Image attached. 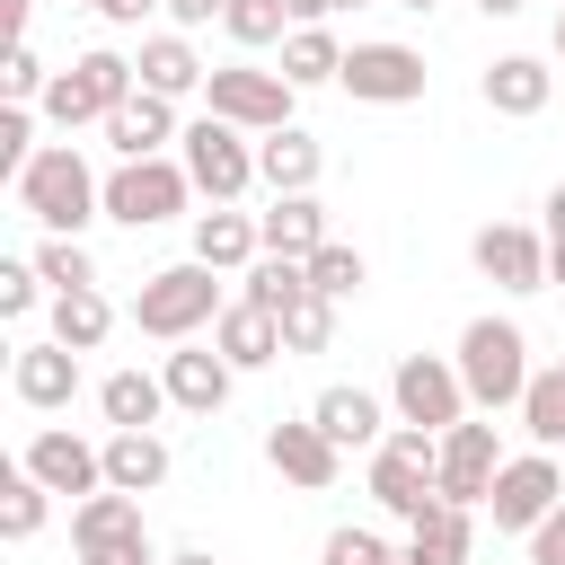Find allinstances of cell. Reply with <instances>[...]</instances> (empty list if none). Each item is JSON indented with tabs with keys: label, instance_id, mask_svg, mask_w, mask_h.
I'll return each mask as SVG.
<instances>
[{
	"label": "cell",
	"instance_id": "obj_1",
	"mask_svg": "<svg viewBox=\"0 0 565 565\" xmlns=\"http://www.w3.org/2000/svg\"><path fill=\"white\" fill-rule=\"evenodd\" d=\"M18 212L44 221L53 238H79V230L106 212V177H88V159H79L71 141H53V150H35V159L18 168Z\"/></svg>",
	"mask_w": 565,
	"mask_h": 565
},
{
	"label": "cell",
	"instance_id": "obj_2",
	"mask_svg": "<svg viewBox=\"0 0 565 565\" xmlns=\"http://www.w3.org/2000/svg\"><path fill=\"white\" fill-rule=\"evenodd\" d=\"M230 300H221V265H203V256H185V265H159L141 291H132V327L141 335H159V344H185L194 327H212Z\"/></svg>",
	"mask_w": 565,
	"mask_h": 565
},
{
	"label": "cell",
	"instance_id": "obj_3",
	"mask_svg": "<svg viewBox=\"0 0 565 565\" xmlns=\"http://www.w3.org/2000/svg\"><path fill=\"white\" fill-rule=\"evenodd\" d=\"M459 380H468V406H486V415L521 406V388H530V335H521L512 318H468V335H459Z\"/></svg>",
	"mask_w": 565,
	"mask_h": 565
},
{
	"label": "cell",
	"instance_id": "obj_4",
	"mask_svg": "<svg viewBox=\"0 0 565 565\" xmlns=\"http://www.w3.org/2000/svg\"><path fill=\"white\" fill-rule=\"evenodd\" d=\"M441 433H424V424H406V433H388L380 450H371V503L380 512H397V521H415L441 486Z\"/></svg>",
	"mask_w": 565,
	"mask_h": 565
},
{
	"label": "cell",
	"instance_id": "obj_5",
	"mask_svg": "<svg viewBox=\"0 0 565 565\" xmlns=\"http://www.w3.org/2000/svg\"><path fill=\"white\" fill-rule=\"evenodd\" d=\"M132 79H141V71H132L124 53H106V44H97V53H79L71 71H53V88H44L35 106H44L62 132H71V124H106V115L132 97Z\"/></svg>",
	"mask_w": 565,
	"mask_h": 565
},
{
	"label": "cell",
	"instance_id": "obj_6",
	"mask_svg": "<svg viewBox=\"0 0 565 565\" xmlns=\"http://www.w3.org/2000/svg\"><path fill=\"white\" fill-rule=\"evenodd\" d=\"M185 194H194L185 159H115V177H106V221L150 230V221H177Z\"/></svg>",
	"mask_w": 565,
	"mask_h": 565
},
{
	"label": "cell",
	"instance_id": "obj_7",
	"mask_svg": "<svg viewBox=\"0 0 565 565\" xmlns=\"http://www.w3.org/2000/svg\"><path fill=\"white\" fill-rule=\"evenodd\" d=\"M177 141H185V177H194V194H212V203H238V194L256 185V141H247L238 124L203 115V124H185Z\"/></svg>",
	"mask_w": 565,
	"mask_h": 565
},
{
	"label": "cell",
	"instance_id": "obj_8",
	"mask_svg": "<svg viewBox=\"0 0 565 565\" xmlns=\"http://www.w3.org/2000/svg\"><path fill=\"white\" fill-rule=\"evenodd\" d=\"M335 88L353 97V106H415L424 97V53L415 44H353L344 53V71H335Z\"/></svg>",
	"mask_w": 565,
	"mask_h": 565
},
{
	"label": "cell",
	"instance_id": "obj_9",
	"mask_svg": "<svg viewBox=\"0 0 565 565\" xmlns=\"http://www.w3.org/2000/svg\"><path fill=\"white\" fill-rule=\"evenodd\" d=\"M203 97H212V115H221V124H238V132H282L300 88H291L282 71H247V62H230V71H212V79H203Z\"/></svg>",
	"mask_w": 565,
	"mask_h": 565
},
{
	"label": "cell",
	"instance_id": "obj_10",
	"mask_svg": "<svg viewBox=\"0 0 565 565\" xmlns=\"http://www.w3.org/2000/svg\"><path fill=\"white\" fill-rule=\"evenodd\" d=\"M388 397H397V424H424V433H450V424L468 415L459 362H433V353H406L397 380H388Z\"/></svg>",
	"mask_w": 565,
	"mask_h": 565
},
{
	"label": "cell",
	"instance_id": "obj_11",
	"mask_svg": "<svg viewBox=\"0 0 565 565\" xmlns=\"http://www.w3.org/2000/svg\"><path fill=\"white\" fill-rule=\"evenodd\" d=\"M556 503H565V477H556V459H547V450H521V459H503V468H494V494H486L494 530H539Z\"/></svg>",
	"mask_w": 565,
	"mask_h": 565
},
{
	"label": "cell",
	"instance_id": "obj_12",
	"mask_svg": "<svg viewBox=\"0 0 565 565\" xmlns=\"http://www.w3.org/2000/svg\"><path fill=\"white\" fill-rule=\"evenodd\" d=\"M71 547H79V565H97V556H141V547H150L141 494H115V486L79 494V503H71Z\"/></svg>",
	"mask_w": 565,
	"mask_h": 565
},
{
	"label": "cell",
	"instance_id": "obj_13",
	"mask_svg": "<svg viewBox=\"0 0 565 565\" xmlns=\"http://www.w3.org/2000/svg\"><path fill=\"white\" fill-rule=\"evenodd\" d=\"M494 468H503L494 424H468V415H459V424L441 433V477H433V486H441V503H468V512H477V503L494 494Z\"/></svg>",
	"mask_w": 565,
	"mask_h": 565
},
{
	"label": "cell",
	"instance_id": "obj_14",
	"mask_svg": "<svg viewBox=\"0 0 565 565\" xmlns=\"http://www.w3.org/2000/svg\"><path fill=\"white\" fill-rule=\"evenodd\" d=\"M468 256H477V274L503 282V291H547V238L521 230V221H486V230L468 238Z\"/></svg>",
	"mask_w": 565,
	"mask_h": 565
},
{
	"label": "cell",
	"instance_id": "obj_15",
	"mask_svg": "<svg viewBox=\"0 0 565 565\" xmlns=\"http://www.w3.org/2000/svg\"><path fill=\"white\" fill-rule=\"evenodd\" d=\"M18 468H26V477H44L53 494H97V486H106V441H79V433L44 424V433L18 450Z\"/></svg>",
	"mask_w": 565,
	"mask_h": 565
},
{
	"label": "cell",
	"instance_id": "obj_16",
	"mask_svg": "<svg viewBox=\"0 0 565 565\" xmlns=\"http://www.w3.org/2000/svg\"><path fill=\"white\" fill-rule=\"evenodd\" d=\"M265 459H274V477L300 486V494H327V486L344 477V450L327 441L318 415H309V424H274V433H265Z\"/></svg>",
	"mask_w": 565,
	"mask_h": 565
},
{
	"label": "cell",
	"instance_id": "obj_17",
	"mask_svg": "<svg viewBox=\"0 0 565 565\" xmlns=\"http://www.w3.org/2000/svg\"><path fill=\"white\" fill-rule=\"evenodd\" d=\"M9 388H18V406L53 415V406H71V397H79V353H71L62 335H44V344H18V362H9Z\"/></svg>",
	"mask_w": 565,
	"mask_h": 565
},
{
	"label": "cell",
	"instance_id": "obj_18",
	"mask_svg": "<svg viewBox=\"0 0 565 565\" xmlns=\"http://www.w3.org/2000/svg\"><path fill=\"white\" fill-rule=\"evenodd\" d=\"M168 397L185 406V415H221L230 406V388H238V362L221 353V344H185V353H168Z\"/></svg>",
	"mask_w": 565,
	"mask_h": 565
},
{
	"label": "cell",
	"instance_id": "obj_19",
	"mask_svg": "<svg viewBox=\"0 0 565 565\" xmlns=\"http://www.w3.org/2000/svg\"><path fill=\"white\" fill-rule=\"evenodd\" d=\"M468 547H477V521H468V503H424L415 521H406V547H397V565H468Z\"/></svg>",
	"mask_w": 565,
	"mask_h": 565
},
{
	"label": "cell",
	"instance_id": "obj_20",
	"mask_svg": "<svg viewBox=\"0 0 565 565\" xmlns=\"http://www.w3.org/2000/svg\"><path fill=\"white\" fill-rule=\"evenodd\" d=\"M547 97H556V71H547L539 53H494V62H486V106H494V115L530 124V115H547Z\"/></svg>",
	"mask_w": 565,
	"mask_h": 565
},
{
	"label": "cell",
	"instance_id": "obj_21",
	"mask_svg": "<svg viewBox=\"0 0 565 565\" xmlns=\"http://www.w3.org/2000/svg\"><path fill=\"white\" fill-rule=\"evenodd\" d=\"M159 141H177V97L132 88V97L106 115V150H115V159H159Z\"/></svg>",
	"mask_w": 565,
	"mask_h": 565
},
{
	"label": "cell",
	"instance_id": "obj_22",
	"mask_svg": "<svg viewBox=\"0 0 565 565\" xmlns=\"http://www.w3.org/2000/svg\"><path fill=\"white\" fill-rule=\"evenodd\" d=\"M318 168H327V150H318L300 124L256 132V185H274V194H309V185H318Z\"/></svg>",
	"mask_w": 565,
	"mask_h": 565
},
{
	"label": "cell",
	"instance_id": "obj_23",
	"mask_svg": "<svg viewBox=\"0 0 565 565\" xmlns=\"http://www.w3.org/2000/svg\"><path fill=\"white\" fill-rule=\"evenodd\" d=\"M256 238H265V256H318L327 247V203L318 194H274V212H256Z\"/></svg>",
	"mask_w": 565,
	"mask_h": 565
},
{
	"label": "cell",
	"instance_id": "obj_24",
	"mask_svg": "<svg viewBox=\"0 0 565 565\" xmlns=\"http://www.w3.org/2000/svg\"><path fill=\"white\" fill-rule=\"evenodd\" d=\"M212 344H221L238 371H265V362H282V318L256 309V300H230V309L212 318Z\"/></svg>",
	"mask_w": 565,
	"mask_h": 565
},
{
	"label": "cell",
	"instance_id": "obj_25",
	"mask_svg": "<svg viewBox=\"0 0 565 565\" xmlns=\"http://www.w3.org/2000/svg\"><path fill=\"white\" fill-rule=\"evenodd\" d=\"M194 256H203V265H221V274H247V265L265 256V238H256V221H247V212L212 203V212H194Z\"/></svg>",
	"mask_w": 565,
	"mask_h": 565
},
{
	"label": "cell",
	"instance_id": "obj_26",
	"mask_svg": "<svg viewBox=\"0 0 565 565\" xmlns=\"http://www.w3.org/2000/svg\"><path fill=\"white\" fill-rule=\"evenodd\" d=\"M318 424H327V441L335 450H380L388 433H380V397L371 388H318V406H309Z\"/></svg>",
	"mask_w": 565,
	"mask_h": 565
},
{
	"label": "cell",
	"instance_id": "obj_27",
	"mask_svg": "<svg viewBox=\"0 0 565 565\" xmlns=\"http://www.w3.org/2000/svg\"><path fill=\"white\" fill-rule=\"evenodd\" d=\"M106 486L115 494H159L168 486V441L159 433H106Z\"/></svg>",
	"mask_w": 565,
	"mask_h": 565
},
{
	"label": "cell",
	"instance_id": "obj_28",
	"mask_svg": "<svg viewBox=\"0 0 565 565\" xmlns=\"http://www.w3.org/2000/svg\"><path fill=\"white\" fill-rule=\"evenodd\" d=\"M97 406H106V424H115V433H150V424H159V406H177V397H168V380H150V371H106Z\"/></svg>",
	"mask_w": 565,
	"mask_h": 565
},
{
	"label": "cell",
	"instance_id": "obj_29",
	"mask_svg": "<svg viewBox=\"0 0 565 565\" xmlns=\"http://www.w3.org/2000/svg\"><path fill=\"white\" fill-rule=\"evenodd\" d=\"M132 71H141V88H159V97H185V88H203V79H212V71L194 62V44H185V35H150Z\"/></svg>",
	"mask_w": 565,
	"mask_h": 565
},
{
	"label": "cell",
	"instance_id": "obj_30",
	"mask_svg": "<svg viewBox=\"0 0 565 565\" xmlns=\"http://www.w3.org/2000/svg\"><path fill=\"white\" fill-rule=\"evenodd\" d=\"M53 335L71 344V353H97L106 335H115V309H106V291L88 282V291H53Z\"/></svg>",
	"mask_w": 565,
	"mask_h": 565
},
{
	"label": "cell",
	"instance_id": "obj_31",
	"mask_svg": "<svg viewBox=\"0 0 565 565\" xmlns=\"http://www.w3.org/2000/svg\"><path fill=\"white\" fill-rule=\"evenodd\" d=\"M521 433H530L539 450H556V441H565V362L530 371V388H521Z\"/></svg>",
	"mask_w": 565,
	"mask_h": 565
},
{
	"label": "cell",
	"instance_id": "obj_32",
	"mask_svg": "<svg viewBox=\"0 0 565 565\" xmlns=\"http://www.w3.org/2000/svg\"><path fill=\"white\" fill-rule=\"evenodd\" d=\"M344 71V44L327 35V26H291L282 35V79L291 88H318V79H335Z\"/></svg>",
	"mask_w": 565,
	"mask_h": 565
},
{
	"label": "cell",
	"instance_id": "obj_33",
	"mask_svg": "<svg viewBox=\"0 0 565 565\" xmlns=\"http://www.w3.org/2000/svg\"><path fill=\"white\" fill-rule=\"evenodd\" d=\"M44 512H53V486L44 477H26V468H9V486H0V539H35L44 530Z\"/></svg>",
	"mask_w": 565,
	"mask_h": 565
},
{
	"label": "cell",
	"instance_id": "obj_34",
	"mask_svg": "<svg viewBox=\"0 0 565 565\" xmlns=\"http://www.w3.org/2000/svg\"><path fill=\"white\" fill-rule=\"evenodd\" d=\"M300 291H309V265H300V256H256V265H247V291H238V300H256V309H274V318H282V309H291Z\"/></svg>",
	"mask_w": 565,
	"mask_h": 565
},
{
	"label": "cell",
	"instance_id": "obj_35",
	"mask_svg": "<svg viewBox=\"0 0 565 565\" xmlns=\"http://www.w3.org/2000/svg\"><path fill=\"white\" fill-rule=\"evenodd\" d=\"M327 335H335V300L327 291H300L282 309V353H327Z\"/></svg>",
	"mask_w": 565,
	"mask_h": 565
},
{
	"label": "cell",
	"instance_id": "obj_36",
	"mask_svg": "<svg viewBox=\"0 0 565 565\" xmlns=\"http://www.w3.org/2000/svg\"><path fill=\"white\" fill-rule=\"evenodd\" d=\"M221 26H230V44H247V53H256V44H282L300 18H291L282 0H230V18H221Z\"/></svg>",
	"mask_w": 565,
	"mask_h": 565
},
{
	"label": "cell",
	"instance_id": "obj_37",
	"mask_svg": "<svg viewBox=\"0 0 565 565\" xmlns=\"http://www.w3.org/2000/svg\"><path fill=\"white\" fill-rule=\"evenodd\" d=\"M35 274H44L53 291H88V282H97L88 247H79V238H53V230H44V247H35Z\"/></svg>",
	"mask_w": 565,
	"mask_h": 565
},
{
	"label": "cell",
	"instance_id": "obj_38",
	"mask_svg": "<svg viewBox=\"0 0 565 565\" xmlns=\"http://www.w3.org/2000/svg\"><path fill=\"white\" fill-rule=\"evenodd\" d=\"M309 291H327V300H353V291H362V247L327 238V247L309 256Z\"/></svg>",
	"mask_w": 565,
	"mask_h": 565
},
{
	"label": "cell",
	"instance_id": "obj_39",
	"mask_svg": "<svg viewBox=\"0 0 565 565\" xmlns=\"http://www.w3.org/2000/svg\"><path fill=\"white\" fill-rule=\"evenodd\" d=\"M0 88H9V106H26V97H44V88H53V71L35 62V44H9V62H0Z\"/></svg>",
	"mask_w": 565,
	"mask_h": 565
},
{
	"label": "cell",
	"instance_id": "obj_40",
	"mask_svg": "<svg viewBox=\"0 0 565 565\" xmlns=\"http://www.w3.org/2000/svg\"><path fill=\"white\" fill-rule=\"evenodd\" d=\"M35 291H44L35 256H0V318H26V309H35Z\"/></svg>",
	"mask_w": 565,
	"mask_h": 565
},
{
	"label": "cell",
	"instance_id": "obj_41",
	"mask_svg": "<svg viewBox=\"0 0 565 565\" xmlns=\"http://www.w3.org/2000/svg\"><path fill=\"white\" fill-rule=\"evenodd\" d=\"M327 565H397V547L380 530H335L327 539Z\"/></svg>",
	"mask_w": 565,
	"mask_h": 565
},
{
	"label": "cell",
	"instance_id": "obj_42",
	"mask_svg": "<svg viewBox=\"0 0 565 565\" xmlns=\"http://www.w3.org/2000/svg\"><path fill=\"white\" fill-rule=\"evenodd\" d=\"M35 159V132H26V106H0V177H18Z\"/></svg>",
	"mask_w": 565,
	"mask_h": 565
},
{
	"label": "cell",
	"instance_id": "obj_43",
	"mask_svg": "<svg viewBox=\"0 0 565 565\" xmlns=\"http://www.w3.org/2000/svg\"><path fill=\"white\" fill-rule=\"evenodd\" d=\"M530 565H565V503H556V512L530 530Z\"/></svg>",
	"mask_w": 565,
	"mask_h": 565
},
{
	"label": "cell",
	"instance_id": "obj_44",
	"mask_svg": "<svg viewBox=\"0 0 565 565\" xmlns=\"http://www.w3.org/2000/svg\"><path fill=\"white\" fill-rule=\"evenodd\" d=\"M88 9H97L106 26H141V18H150V9H168V0H88Z\"/></svg>",
	"mask_w": 565,
	"mask_h": 565
},
{
	"label": "cell",
	"instance_id": "obj_45",
	"mask_svg": "<svg viewBox=\"0 0 565 565\" xmlns=\"http://www.w3.org/2000/svg\"><path fill=\"white\" fill-rule=\"evenodd\" d=\"M168 18L177 26H212V18H230V0H168Z\"/></svg>",
	"mask_w": 565,
	"mask_h": 565
},
{
	"label": "cell",
	"instance_id": "obj_46",
	"mask_svg": "<svg viewBox=\"0 0 565 565\" xmlns=\"http://www.w3.org/2000/svg\"><path fill=\"white\" fill-rule=\"evenodd\" d=\"M26 9H35V0H0V18H9V44H26Z\"/></svg>",
	"mask_w": 565,
	"mask_h": 565
},
{
	"label": "cell",
	"instance_id": "obj_47",
	"mask_svg": "<svg viewBox=\"0 0 565 565\" xmlns=\"http://www.w3.org/2000/svg\"><path fill=\"white\" fill-rule=\"evenodd\" d=\"M547 238H565V185L547 194Z\"/></svg>",
	"mask_w": 565,
	"mask_h": 565
},
{
	"label": "cell",
	"instance_id": "obj_48",
	"mask_svg": "<svg viewBox=\"0 0 565 565\" xmlns=\"http://www.w3.org/2000/svg\"><path fill=\"white\" fill-rule=\"evenodd\" d=\"M282 9H291L300 26H318V18H327V0H282Z\"/></svg>",
	"mask_w": 565,
	"mask_h": 565
},
{
	"label": "cell",
	"instance_id": "obj_49",
	"mask_svg": "<svg viewBox=\"0 0 565 565\" xmlns=\"http://www.w3.org/2000/svg\"><path fill=\"white\" fill-rule=\"evenodd\" d=\"M547 282H565V238H547Z\"/></svg>",
	"mask_w": 565,
	"mask_h": 565
},
{
	"label": "cell",
	"instance_id": "obj_50",
	"mask_svg": "<svg viewBox=\"0 0 565 565\" xmlns=\"http://www.w3.org/2000/svg\"><path fill=\"white\" fill-rule=\"evenodd\" d=\"M477 9H486V18H521L530 0H477Z\"/></svg>",
	"mask_w": 565,
	"mask_h": 565
},
{
	"label": "cell",
	"instance_id": "obj_51",
	"mask_svg": "<svg viewBox=\"0 0 565 565\" xmlns=\"http://www.w3.org/2000/svg\"><path fill=\"white\" fill-rule=\"evenodd\" d=\"M97 565H159V556H150V547H141V556H97Z\"/></svg>",
	"mask_w": 565,
	"mask_h": 565
},
{
	"label": "cell",
	"instance_id": "obj_52",
	"mask_svg": "<svg viewBox=\"0 0 565 565\" xmlns=\"http://www.w3.org/2000/svg\"><path fill=\"white\" fill-rule=\"evenodd\" d=\"M168 565H212V556H203V547H185V556H168Z\"/></svg>",
	"mask_w": 565,
	"mask_h": 565
},
{
	"label": "cell",
	"instance_id": "obj_53",
	"mask_svg": "<svg viewBox=\"0 0 565 565\" xmlns=\"http://www.w3.org/2000/svg\"><path fill=\"white\" fill-rule=\"evenodd\" d=\"M556 62H565V9H556Z\"/></svg>",
	"mask_w": 565,
	"mask_h": 565
},
{
	"label": "cell",
	"instance_id": "obj_54",
	"mask_svg": "<svg viewBox=\"0 0 565 565\" xmlns=\"http://www.w3.org/2000/svg\"><path fill=\"white\" fill-rule=\"evenodd\" d=\"M397 9H433V0H397Z\"/></svg>",
	"mask_w": 565,
	"mask_h": 565
},
{
	"label": "cell",
	"instance_id": "obj_55",
	"mask_svg": "<svg viewBox=\"0 0 565 565\" xmlns=\"http://www.w3.org/2000/svg\"><path fill=\"white\" fill-rule=\"evenodd\" d=\"M556 9H565V0H556Z\"/></svg>",
	"mask_w": 565,
	"mask_h": 565
}]
</instances>
